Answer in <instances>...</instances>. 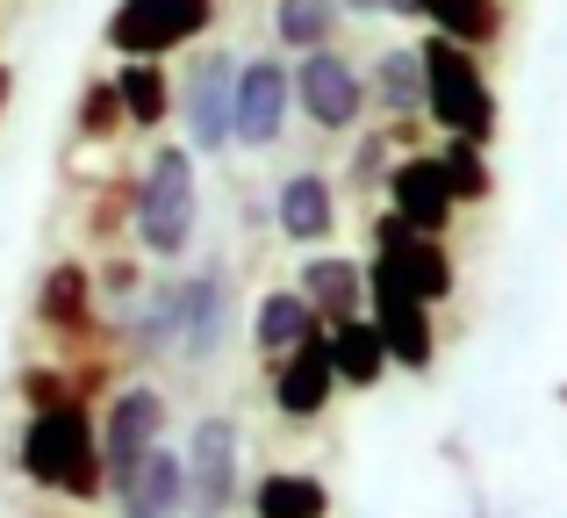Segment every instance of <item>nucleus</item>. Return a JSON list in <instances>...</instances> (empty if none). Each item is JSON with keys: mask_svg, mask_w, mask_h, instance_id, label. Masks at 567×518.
<instances>
[{"mask_svg": "<svg viewBox=\"0 0 567 518\" xmlns=\"http://www.w3.org/2000/svg\"><path fill=\"white\" fill-rule=\"evenodd\" d=\"M14 468H22L37 490H58L72 505H94L109 490V468H101V425L94 410L72 396V404L29 410L22 439H14Z\"/></svg>", "mask_w": 567, "mask_h": 518, "instance_id": "obj_1", "label": "nucleus"}, {"mask_svg": "<svg viewBox=\"0 0 567 518\" xmlns=\"http://www.w3.org/2000/svg\"><path fill=\"white\" fill-rule=\"evenodd\" d=\"M416 51H424V115L445 138L488 144L503 130V115H496V87H488V72H482V51L439 37V29H431Z\"/></svg>", "mask_w": 567, "mask_h": 518, "instance_id": "obj_2", "label": "nucleus"}, {"mask_svg": "<svg viewBox=\"0 0 567 518\" xmlns=\"http://www.w3.org/2000/svg\"><path fill=\"white\" fill-rule=\"evenodd\" d=\"M130 231L152 260H187L194 231H202V181H194V144H158L152 166L137 173V210Z\"/></svg>", "mask_w": 567, "mask_h": 518, "instance_id": "obj_3", "label": "nucleus"}, {"mask_svg": "<svg viewBox=\"0 0 567 518\" xmlns=\"http://www.w3.org/2000/svg\"><path fill=\"white\" fill-rule=\"evenodd\" d=\"M208 22H216V0H115L101 22V43L115 58H173L202 43Z\"/></svg>", "mask_w": 567, "mask_h": 518, "instance_id": "obj_4", "label": "nucleus"}, {"mask_svg": "<svg viewBox=\"0 0 567 518\" xmlns=\"http://www.w3.org/2000/svg\"><path fill=\"white\" fill-rule=\"evenodd\" d=\"M173 115L187 123V144L194 159H216L237 144V58L230 51H202L181 80V101Z\"/></svg>", "mask_w": 567, "mask_h": 518, "instance_id": "obj_5", "label": "nucleus"}, {"mask_svg": "<svg viewBox=\"0 0 567 518\" xmlns=\"http://www.w3.org/2000/svg\"><path fill=\"white\" fill-rule=\"evenodd\" d=\"M367 317L381 324L388 360L410 367V375H431V360H439V324H431V303L410 288V281L388 274L381 260L367 266Z\"/></svg>", "mask_w": 567, "mask_h": 518, "instance_id": "obj_6", "label": "nucleus"}, {"mask_svg": "<svg viewBox=\"0 0 567 518\" xmlns=\"http://www.w3.org/2000/svg\"><path fill=\"white\" fill-rule=\"evenodd\" d=\"M374 260L395 281H410L424 303H453V288H460V266H453V253H445V238L439 231H416L402 210L374 216Z\"/></svg>", "mask_w": 567, "mask_h": 518, "instance_id": "obj_7", "label": "nucleus"}, {"mask_svg": "<svg viewBox=\"0 0 567 518\" xmlns=\"http://www.w3.org/2000/svg\"><path fill=\"white\" fill-rule=\"evenodd\" d=\"M166 439V389L152 382H130L109 396V418H101V468H109V490H123L137 476V461Z\"/></svg>", "mask_w": 567, "mask_h": 518, "instance_id": "obj_8", "label": "nucleus"}, {"mask_svg": "<svg viewBox=\"0 0 567 518\" xmlns=\"http://www.w3.org/2000/svg\"><path fill=\"white\" fill-rule=\"evenodd\" d=\"M295 109H302L317 130H331V138L360 130V115H367L360 65H352V58H338L331 43H323V51H302V65H295Z\"/></svg>", "mask_w": 567, "mask_h": 518, "instance_id": "obj_9", "label": "nucleus"}, {"mask_svg": "<svg viewBox=\"0 0 567 518\" xmlns=\"http://www.w3.org/2000/svg\"><path fill=\"white\" fill-rule=\"evenodd\" d=\"M237 418H202L187 433V518H223L237 505Z\"/></svg>", "mask_w": 567, "mask_h": 518, "instance_id": "obj_10", "label": "nucleus"}, {"mask_svg": "<svg viewBox=\"0 0 567 518\" xmlns=\"http://www.w3.org/2000/svg\"><path fill=\"white\" fill-rule=\"evenodd\" d=\"M288 109H295V72L280 58H245L237 65V144L274 152L288 138Z\"/></svg>", "mask_w": 567, "mask_h": 518, "instance_id": "obj_11", "label": "nucleus"}, {"mask_svg": "<svg viewBox=\"0 0 567 518\" xmlns=\"http://www.w3.org/2000/svg\"><path fill=\"white\" fill-rule=\"evenodd\" d=\"M331 389H338V360H331V324H323V332H309L295 353L274 360V404H280V418L309 425L331 410Z\"/></svg>", "mask_w": 567, "mask_h": 518, "instance_id": "obj_12", "label": "nucleus"}, {"mask_svg": "<svg viewBox=\"0 0 567 518\" xmlns=\"http://www.w3.org/2000/svg\"><path fill=\"white\" fill-rule=\"evenodd\" d=\"M94 303H101V288H94V266H86V260L43 266V281H37V324H43L51 338H65V346H86V338L101 332Z\"/></svg>", "mask_w": 567, "mask_h": 518, "instance_id": "obj_13", "label": "nucleus"}, {"mask_svg": "<svg viewBox=\"0 0 567 518\" xmlns=\"http://www.w3.org/2000/svg\"><path fill=\"white\" fill-rule=\"evenodd\" d=\"M388 210H402L416 231H439V238H445L460 195H453V181H445L439 152H416V159H402V166L388 173Z\"/></svg>", "mask_w": 567, "mask_h": 518, "instance_id": "obj_14", "label": "nucleus"}, {"mask_svg": "<svg viewBox=\"0 0 567 518\" xmlns=\"http://www.w3.org/2000/svg\"><path fill=\"white\" fill-rule=\"evenodd\" d=\"M274 224H280V238H295V245H323L338 231V187L323 181L317 166L288 173V181L274 187Z\"/></svg>", "mask_w": 567, "mask_h": 518, "instance_id": "obj_15", "label": "nucleus"}, {"mask_svg": "<svg viewBox=\"0 0 567 518\" xmlns=\"http://www.w3.org/2000/svg\"><path fill=\"white\" fill-rule=\"evenodd\" d=\"M115 505H123V518H187V454L158 439L137 461V476L115 490Z\"/></svg>", "mask_w": 567, "mask_h": 518, "instance_id": "obj_16", "label": "nucleus"}, {"mask_svg": "<svg viewBox=\"0 0 567 518\" xmlns=\"http://www.w3.org/2000/svg\"><path fill=\"white\" fill-rule=\"evenodd\" d=\"M223 332H230V281L223 266H202L187 281V324H181V360H216L223 353Z\"/></svg>", "mask_w": 567, "mask_h": 518, "instance_id": "obj_17", "label": "nucleus"}, {"mask_svg": "<svg viewBox=\"0 0 567 518\" xmlns=\"http://www.w3.org/2000/svg\"><path fill=\"white\" fill-rule=\"evenodd\" d=\"M309 332H323L317 303H309L302 288H266L259 309H251V346L266 353V360H280V353H295Z\"/></svg>", "mask_w": 567, "mask_h": 518, "instance_id": "obj_18", "label": "nucleus"}, {"mask_svg": "<svg viewBox=\"0 0 567 518\" xmlns=\"http://www.w3.org/2000/svg\"><path fill=\"white\" fill-rule=\"evenodd\" d=\"M115 94H123V115L130 130H158L181 101V80L166 72V58H123L115 65Z\"/></svg>", "mask_w": 567, "mask_h": 518, "instance_id": "obj_19", "label": "nucleus"}, {"mask_svg": "<svg viewBox=\"0 0 567 518\" xmlns=\"http://www.w3.org/2000/svg\"><path fill=\"white\" fill-rule=\"evenodd\" d=\"M302 295L317 303L323 324L367 317V266H360V260H338V253H317V260L302 266Z\"/></svg>", "mask_w": 567, "mask_h": 518, "instance_id": "obj_20", "label": "nucleus"}, {"mask_svg": "<svg viewBox=\"0 0 567 518\" xmlns=\"http://www.w3.org/2000/svg\"><path fill=\"white\" fill-rule=\"evenodd\" d=\"M331 360H338V382H346V389H374L388 367H395L374 317H338L331 324Z\"/></svg>", "mask_w": 567, "mask_h": 518, "instance_id": "obj_21", "label": "nucleus"}, {"mask_svg": "<svg viewBox=\"0 0 567 518\" xmlns=\"http://www.w3.org/2000/svg\"><path fill=\"white\" fill-rule=\"evenodd\" d=\"M251 511L259 518H331V490H323V476H309V468H274V476H259V490H251Z\"/></svg>", "mask_w": 567, "mask_h": 518, "instance_id": "obj_22", "label": "nucleus"}, {"mask_svg": "<svg viewBox=\"0 0 567 518\" xmlns=\"http://www.w3.org/2000/svg\"><path fill=\"white\" fill-rule=\"evenodd\" d=\"M367 94L381 101L388 115H424V51H381L374 72H367Z\"/></svg>", "mask_w": 567, "mask_h": 518, "instance_id": "obj_23", "label": "nucleus"}, {"mask_svg": "<svg viewBox=\"0 0 567 518\" xmlns=\"http://www.w3.org/2000/svg\"><path fill=\"white\" fill-rule=\"evenodd\" d=\"M416 14H424L439 37L474 43V51H488V43L503 37V0H416Z\"/></svg>", "mask_w": 567, "mask_h": 518, "instance_id": "obj_24", "label": "nucleus"}, {"mask_svg": "<svg viewBox=\"0 0 567 518\" xmlns=\"http://www.w3.org/2000/svg\"><path fill=\"white\" fill-rule=\"evenodd\" d=\"M338 8H346V0H280L274 43L280 51H323V43L338 37Z\"/></svg>", "mask_w": 567, "mask_h": 518, "instance_id": "obj_25", "label": "nucleus"}, {"mask_svg": "<svg viewBox=\"0 0 567 518\" xmlns=\"http://www.w3.org/2000/svg\"><path fill=\"white\" fill-rule=\"evenodd\" d=\"M123 130H130V115H123V94H115V72L109 80L94 72V80L80 87V109H72V138L80 144H109V138H123Z\"/></svg>", "mask_w": 567, "mask_h": 518, "instance_id": "obj_26", "label": "nucleus"}, {"mask_svg": "<svg viewBox=\"0 0 567 518\" xmlns=\"http://www.w3.org/2000/svg\"><path fill=\"white\" fill-rule=\"evenodd\" d=\"M439 166H445V181H453V195H460V202H488V195H496V173H488V144L445 138Z\"/></svg>", "mask_w": 567, "mask_h": 518, "instance_id": "obj_27", "label": "nucleus"}, {"mask_svg": "<svg viewBox=\"0 0 567 518\" xmlns=\"http://www.w3.org/2000/svg\"><path fill=\"white\" fill-rule=\"evenodd\" d=\"M8 94H14V72H8V58H0V115H8Z\"/></svg>", "mask_w": 567, "mask_h": 518, "instance_id": "obj_28", "label": "nucleus"}, {"mask_svg": "<svg viewBox=\"0 0 567 518\" xmlns=\"http://www.w3.org/2000/svg\"><path fill=\"white\" fill-rule=\"evenodd\" d=\"M346 8H352V14H381L388 0H346Z\"/></svg>", "mask_w": 567, "mask_h": 518, "instance_id": "obj_29", "label": "nucleus"}, {"mask_svg": "<svg viewBox=\"0 0 567 518\" xmlns=\"http://www.w3.org/2000/svg\"><path fill=\"white\" fill-rule=\"evenodd\" d=\"M560 404H567V382H560Z\"/></svg>", "mask_w": 567, "mask_h": 518, "instance_id": "obj_30", "label": "nucleus"}]
</instances>
